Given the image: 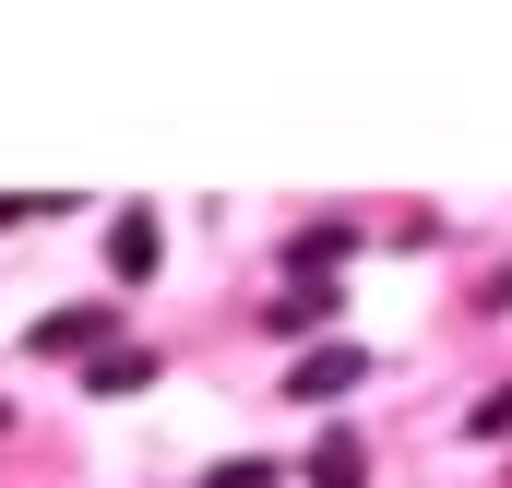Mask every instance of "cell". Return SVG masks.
Segmentation results:
<instances>
[{
	"label": "cell",
	"instance_id": "obj_8",
	"mask_svg": "<svg viewBox=\"0 0 512 488\" xmlns=\"http://www.w3.org/2000/svg\"><path fill=\"white\" fill-rule=\"evenodd\" d=\"M36 215H48V203H24V191H0V227H36Z\"/></svg>",
	"mask_w": 512,
	"mask_h": 488
},
{
	"label": "cell",
	"instance_id": "obj_1",
	"mask_svg": "<svg viewBox=\"0 0 512 488\" xmlns=\"http://www.w3.org/2000/svg\"><path fill=\"white\" fill-rule=\"evenodd\" d=\"M358 381H370V346H310V358L286 369V393H298V405H322V393H358Z\"/></svg>",
	"mask_w": 512,
	"mask_h": 488
},
{
	"label": "cell",
	"instance_id": "obj_4",
	"mask_svg": "<svg viewBox=\"0 0 512 488\" xmlns=\"http://www.w3.org/2000/svg\"><path fill=\"white\" fill-rule=\"evenodd\" d=\"M72 346H108V310H48L36 322V358H72Z\"/></svg>",
	"mask_w": 512,
	"mask_h": 488
},
{
	"label": "cell",
	"instance_id": "obj_7",
	"mask_svg": "<svg viewBox=\"0 0 512 488\" xmlns=\"http://www.w3.org/2000/svg\"><path fill=\"white\" fill-rule=\"evenodd\" d=\"M465 429H477V441H512V381L489 393V405H477V417H465Z\"/></svg>",
	"mask_w": 512,
	"mask_h": 488
},
{
	"label": "cell",
	"instance_id": "obj_5",
	"mask_svg": "<svg viewBox=\"0 0 512 488\" xmlns=\"http://www.w3.org/2000/svg\"><path fill=\"white\" fill-rule=\"evenodd\" d=\"M143 381H155V346H120V358L84 369V393H143Z\"/></svg>",
	"mask_w": 512,
	"mask_h": 488
},
{
	"label": "cell",
	"instance_id": "obj_6",
	"mask_svg": "<svg viewBox=\"0 0 512 488\" xmlns=\"http://www.w3.org/2000/svg\"><path fill=\"white\" fill-rule=\"evenodd\" d=\"M310 488H370V453H358V441H322V453H310Z\"/></svg>",
	"mask_w": 512,
	"mask_h": 488
},
{
	"label": "cell",
	"instance_id": "obj_3",
	"mask_svg": "<svg viewBox=\"0 0 512 488\" xmlns=\"http://www.w3.org/2000/svg\"><path fill=\"white\" fill-rule=\"evenodd\" d=\"M108 262H120V274H155V262H167V227H155V215L131 203L120 227H108Z\"/></svg>",
	"mask_w": 512,
	"mask_h": 488
},
{
	"label": "cell",
	"instance_id": "obj_2",
	"mask_svg": "<svg viewBox=\"0 0 512 488\" xmlns=\"http://www.w3.org/2000/svg\"><path fill=\"white\" fill-rule=\"evenodd\" d=\"M346 250H358V227H298V239H286V274H298V286H322Z\"/></svg>",
	"mask_w": 512,
	"mask_h": 488
}]
</instances>
